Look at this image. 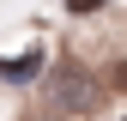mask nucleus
Listing matches in <instances>:
<instances>
[{"label":"nucleus","instance_id":"f257e3e1","mask_svg":"<svg viewBox=\"0 0 127 121\" xmlns=\"http://www.w3.org/2000/svg\"><path fill=\"white\" fill-rule=\"evenodd\" d=\"M42 73V49H30V55H12V60H0V79L6 85H30Z\"/></svg>","mask_w":127,"mask_h":121},{"label":"nucleus","instance_id":"f03ea898","mask_svg":"<svg viewBox=\"0 0 127 121\" xmlns=\"http://www.w3.org/2000/svg\"><path fill=\"white\" fill-rule=\"evenodd\" d=\"M61 103H67V109H79V103H85V109H91V79L79 85V73L67 67V73H61Z\"/></svg>","mask_w":127,"mask_h":121},{"label":"nucleus","instance_id":"7ed1b4c3","mask_svg":"<svg viewBox=\"0 0 127 121\" xmlns=\"http://www.w3.org/2000/svg\"><path fill=\"white\" fill-rule=\"evenodd\" d=\"M109 6V0H67V12H73V18H91V12H103Z\"/></svg>","mask_w":127,"mask_h":121}]
</instances>
